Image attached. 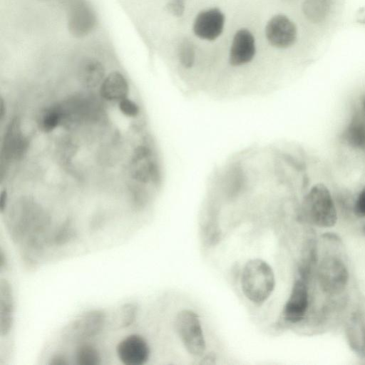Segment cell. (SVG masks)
Listing matches in <instances>:
<instances>
[{"label": "cell", "instance_id": "cell-1", "mask_svg": "<svg viewBox=\"0 0 365 365\" xmlns=\"http://www.w3.org/2000/svg\"><path fill=\"white\" fill-rule=\"evenodd\" d=\"M275 278L272 267L261 259L249 260L243 267L241 287L245 296L256 304L264 303L272 294Z\"/></svg>", "mask_w": 365, "mask_h": 365}, {"label": "cell", "instance_id": "cell-2", "mask_svg": "<svg viewBox=\"0 0 365 365\" xmlns=\"http://www.w3.org/2000/svg\"><path fill=\"white\" fill-rule=\"evenodd\" d=\"M306 217L321 227L334 226L337 220L336 209L328 188L319 183L313 186L303 202Z\"/></svg>", "mask_w": 365, "mask_h": 365}, {"label": "cell", "instance_id": "cell-3", "mask_svg": "<svg viewBox=\"0 0 365 365\" xmlns=\"http://www.w3.org/2000/svg\"><path fill=\"white\" fill-rule=\"evenodd\" d=\"M176 331L189 354L195 356H202L206 344L198 316L190 309H182L175 317Z\"/></svg>", "mask_w": 365, "mask_h": 365}, {"label": "cell", "instance_id": "cell-4", "mask_svg": "<svg viewBox=\"0 0 365 365\" xmlns=\"http://www.w3.org/2000/svg\"><path fill=\"white\" fill-rule=\"evenodd\" d=\"M348 271L339 258L329 256L324 258L318 271L319 282L322 289L329 294H337L346 287Z\"/></svg>", "mask_w": 365, "mask_h": 365}, {"label": "cell", "instance_id": "cell-5", "mask_svg": "<svg viewBox=\"0 0 365 365\" xmlns=\"http://www.w3.org/2000/svg\"><path fill=\"white\" fill-rule=\"evenodd\" d=\"M265 36L271 46L277 48H287L297 40L295 24L287 16L277 14L272 16L265 26Z\"/></svg>", "mask_w": 365, "mask_h": 365}, {"label": "cell", "instance_id": "cell-6", "mask_svg": "<svg viewBox=\"0 0 365 365\" xmlns=\"http://www.w3.org/2000/svg\"><path fill=\"white\" fill-rule=\"evenodd\" d=\"M225 17L222 11L216 7L199 12L194 20L192 29L196 36L205 41H214L222 33Z\"/></svg>", "mask_w": 365, "mask_h": 365}, {"label": "cell", "instance_id": "cell-7", "mask_svg": "<svg viewBox=\"0 0 365 365\" xmlns=\"http://www.w3.org/2000/svg\"><path fill=\"white\" fill-rule=\"evenodd\" d=\"M116 352L124 364L141 365L148 361L150 349L144 338L138 334H131L118 343Z\"/></svg>", "mask_w": 365, "mask_h": 365}, {"label": "cell", "instance_id": "cell-8", "mask_svg": "<svg viewBox=\"0 0 365 365\" xmlns=\"http://www.w3.org/2000/svg\"><path fill=\"white\" fill-rule=\"evenodd\" d=\"M256 53L255 38L247 29L237 30L232 38L229 62L233 66H240L250 63Z\"/></svg>", "mask_w": 365, "mask_h": 365}, {"label": "cell", "instance_id": "cell-9", "mask_svg": "<svg viewBox=\"0 0 365 365\" xmlns=\"http://www.w3.org/2000/svg\"><path fill=\"white\" fill-rule=\"evenodd\" d=\"M96 24V17L92 9L85 2H76L70 9L67 27L69 33L76 38L89 34Z\"/></svg>", "mask_w": 365, "mask_h": 365}, {"label": "cell", "instance_id": "cell-10", "mask_svg": "<svg viewBox=\"0 0 365 365\" xmlns=\"http://www.w3.org/2000/svg\"><path fill=\"white\" fill-rule=\"evenodd\" d=\"M309 303L308 291L306 284L297 280L292 289L290 295L284 305V319L292 323L299 322L304 317Z\"/></svg>", "mask_w": 365, "mask_h": 365}, {"label": "cell", "instance_id": "cell-11", "mask_svg": "<svg viewBox=\"0 0 365 365\" xmlns=\"http://www.w3.org/2000/svg\"><path fill=\"white\" fill-rule=\"evenodd\" d=\"M26 139L21 130L18 119L13 120L7 128L4 140V153L6 158H21L26 148Z\"/></svg>", "mask_w": 365, "mask_h": 365}, {"label": "cell", "instance_id": "cell-12", "mask_svg": "<svg viewBox=\"0 0 365 365\" xmlns=\"http://www.w3.org/2000/svg\"><path fill=\"white\" fill-rule=\"evenodd\" d=\"M99 91L105 100L119 102L128 96L129 86L122 73L114 71L104 78Z\"/></svg>", "mask_w": 365, "mask_h": 365}, {"label": "cell", "instance_id": "cell-13", "mask_svg": "<svg viewBox=\"0 0 365 365\" xmlns=\"http://www.w3.org/2000/svg\"><path fill=\"white\" fill-rule=\"evenodd\" d=\"M78 78L80 83L87 88L100 86L105 78L104 66L95 58L85 59L80 63Z\"/></svg>", "mask_w": 365, "mask_h": 365}, {"label": "cell", "instance_id": "cell-14", "mask_svg": "<svg viewBox=\"0 0 365 365\" xmlns=\"http://www.w3.org/2000/svg\"><path fill=\"white\" fill-rule=\"evenodd\" d=\"M344 138L354 148L365 150V112L356 114L348 125Z\"/></svg>", "mask_w": 365, "mask_h": 365}, {"label": "cell", "instance_id": "cell-15", "mask_svg": "<svg viewBox=\"0 0 365 365\" xmlns=\"http://www.w3.org/2000/svg\"><path fill=\"white\" fill-rule=\"evenodd\" d=\"M63 120L61 106H52L40 112L37 123L42 131L47 133L55 129Z\"/></svg>", "mask_w": 365, "mask_h": 365}, {"label": "cell", "instance_id": "cell-16", "mask_svg": "<svg viewBox=\"0 0 365 365\" xmlns=\"http://www.w3.org/2000/svg\"><path fill=\"white\" fill-rule=\"evenodd\" d=\"M331 0H304L303 11L311 21L318 23L327 16Z\"/></svg>", "mask_w": 365, "mask_h": 365}, {"label": "cell", "instance_id": "cell-17", "mask_svg": "<svg viewBox=\"0 0 365 365\" xmlns=\"http://www.w3.org/2000/svg\"><path fill=\"white\" fill-rule=\"evenodd\" d=\"M98 351L91 346L83 345L76 352V361L81 365H95L99 363Z\"/></svg>", "mask_w": 365, "mask_h": 365}, {"label": "cell", "instance_id": "cell-18", "mask_svg": "<svg viewBox=\"0 0 365 365\" xmlns=\"http://www.w3.org/2000/svg\"><path fill=\"white\" fill-rule=\"evenodd\" d=\"M179 61L185 68H190L195 58V48L192 43L188 39H184L179 46Z\"/></svg>", "mask_w": 365, "mask_h": 365}, {"label": "cell", "instance_id": "cell-19", "mask_svg": "<svg viewBox=\"0 0 365 365\" xmlns=\"http://www.w3.org/2000/svg\"><path fill=\"white\" fill-rule=\"evenodd\" d=\"M118 107L122 113L129 117L136 116L140 110L138 104L127 97L118 102Z\"/></svg>", "mask_w": 365, "mask_h": 365}, {"label": "cell", "instance_id": "cell-20", "mask_svg": "<svg viewBox=\"0 0 365 365\" xmlns=\"http://www.w3.org/2000/svg\"><path fill=\"white\" fill-rule=\"evenodd\" d=\"M166 11L173 16L180 17L185 9L184 0H170L165 5Z\"/></svg>", "mask_w": 365, "mask_h": 365}, {"label": "cell", "instance_id": "cell-21", "mask_svg": "<svg viewBox=\"0 0 365 365\" xmlns=\"http://www.w3.org/2000/svg\"><path fill=\"white\" fill-rule=\"evenodd\" d=\"M355 210L360 216H365V188L360 192L356 198Z\"/></svg>", "mask_w": 365, "mask_h": 365}, {"label": "cell", "instance_id": "cell-22", "mask_svg": "<svg viewBox=\"0 0 365 365\" xmlns=\"http://www.w3.org/2000/svg\"><path fill=\"white\" fill-rule=\"evenodd\" d=\"M356 18L359 23L365 24V6L358 11Z\"/></svg>", "mask_w": 365, "mask_h": 365}, {"label": "cell", "instance_id": "cell-23", "mask_svg": "<svg viewBox=\"0 0 365 365\" xmlns=\"http://www.w3.org/2000/svg\"><path fill=\"white\" fill-rule=\"evenodd\" d=\"M64 360L65 359L62 356H60L58 355L52 359V361L51 362V364H66Z\"/></svg>", "mask_w": 365, "mask_h": 365}]
</instances>
